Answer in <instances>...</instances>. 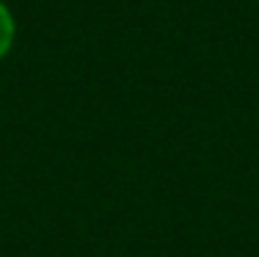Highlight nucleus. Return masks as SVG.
<instances>
[{"label":"nucleus","instance_id":"obj_1","mask_svg":"<svg viewBox=\"0 0 259 257\" xmlns=\"http://www.w3.org/2000/svg\"><path fill=\"white\" fill-rule=\"evenodd\" d=\"M14 36H17V22L14 14L9 11V6L0 0V58L9 56L11 45H14Z\"/></svg>","mask_w":259,"mask_h":257}]
</instances>
